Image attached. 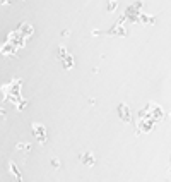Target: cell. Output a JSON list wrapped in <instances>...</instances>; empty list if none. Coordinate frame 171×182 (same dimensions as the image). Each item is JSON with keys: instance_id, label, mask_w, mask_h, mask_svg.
I'll use <instances>...</instances> for the list:
<instances>
[{"instance_id": "6da1fadb", "label": "cell", "mask_w": 171, "mask_h": 182, "mask_svg": "<svg viewBox=\"0 0 171 182\" xmlns=\"http://www.w3.org/2000/svg\"><path fill=\"white\" fill-rule=\"evenodd\" d=\"M31 127H33V134H34V138H36V141L40 144H45L46 143V127L43 124H38V122H33Z\"/></svg>"}, {"instance_id": "7a4b0ae2", "label": "cell", "mask_w": 171, "mask_h": 182, "mask_svg": "<svg viewBox=\"0 0 171 182\" xmlns=\"http://www.w3.org/2000/svg\"><path fill=\"white\" fill-rule=\"evenodd\" d=\"M154 126H156V122H154L152 119H140V122H139V127H137V136H139L140 132H151Z\"/></svg>"}, {"instance_id": "3957f363", "label": "cell", "mask_w": 171, "mask_h": 182, "mask_svg": "<svg viewBox=\"0 0 171 182\" xmlns=\"http://www.w3.org/2000/svg\"><path fill=\"white\" fill-rule=\"evenodd\" d=\"M77 160H79V162H82L84 165H87V167H94V165H96V160H94L93 151L79 153V155H77Z\"/></svg>"}, {"instance_id": "277c9868", "label": "cell", "mask_w": 171, "mask_h": 182, "mask_svg": "<svg viewBox=\"0 0 171 182\" xmlns=\"http://www.w3.org/2000/svg\"><path fill=\"white\" fill-rule=\"evenodd\" d=\"M116 110H118V115H120V119H122L123 122H132V113H130V108L127 107L125 103H120Z\"/></svg>"}, {"instance_id": "5b68a950", "label": "cell", "mask_w": 171, "mask_h": 182, "mask_svg": "<svg viewBox=\"0 0 171 182\" xmlns=\"http://www.w3.org/2000/svg\"><path fill=\"white\" fill-rule=\"evenodd\" d=\"M15 149H17V151L29 153L31 151V144H29V143H17V144H15Z\"/></svg>"}, {"instance_id": "8992f818", "label": "cell", "mask_w": 171, "mask_h": 182, "mask_svg": "<svg viewBox=\"0 0 171 182\" xmlns=\"http://www.w3.org/2000/svg\"><path fill=\"white\" fill-rule=\"evenodd\" d=\"M9 167H10V172H12V175H14L15 179H23L21 177V172H19V168H17V165H15L14 162H9Z\"/></svg>"}, {"instance_id": "52a82bcc", "label": "cell", "mask_w": 171, "mask_h": 182, "mask_svg": "<svg viewBox=\"0 0 171 182\" xmlns=\"http://www.w3.org/2000/svg\"><path fill=\"white\" fill-rule=\"evenodd\" d=\"M63 60H65V62H63V67H65V69H70L72 65H74V59H72V57H63Z\"/></svg>"}, {"instance_id": "ba28073f", "label": "cell", "mask_w": 171, "mask_h": 182, "mask_svg": "<svg viewBox=\"0 0 171 182\" xmlns=\"http://www.w3.org/2000/svg\"><path fill=\"white\" fill-rule=\"evenodd\" d=\"M52 167H53V168H60V167H62V163H60V160H56V158H53V160H52Z\"/></svg>"}, {"instance_id": "9c48e42d", "label": "cell", "mask_w": 171, "mask_h": 182, "mask_svg": "<svg viewBox=\"0 0 171 182\" xmlns=\"http://www.w3.org/2000/svg\"><path fill=\"white\" fill-rule=\"evenodd\" d=\"M65 55H67V52H65V47H60V48H58V57H62V59H63Z\"/></svg>"}, {"instance_id": "30bf717a", "label": "cell", "mask_w": 171, "mask_h": 182, "mask_svg": "<svg viewBox=\"0 0 171 182\" xmlns=\"http://www.w3.org/2000/svg\"><path fill=\"white\" fill-rule=\"evenodd\" d=\"M115 9H116V2H115V0H111V2H110V5H108V11L111 12V11H115Z\"/></svg>"}, {"instance_id": "8fae6325", "label": "cell", "mask_w": 171, "mask_h": 182, "mask_svg": "<svg viewBox=\"0 0 171 182\" xmlns=\"http://www.w3.org/2000/svg\"><path fill=\"white\" fill-rule=\"evenodd\" d=\"M26 107H27V101H23V100H21V103H17V108H19V110H24Z\"/></svg>"}, {"instance_id": "7c38bea8", "label": "cell", "mask_w": 171, "mask_h": 182, "mask_svg": "<svg viewBox=\"0 0 171 182\" xmlns=\"http://www.w3.org/2000/svg\"><path fill=\"white\" fill-rule=\"evenodd\" d=\"M17 182H23V179H17Z\"/></svg>"}]
</instances>
